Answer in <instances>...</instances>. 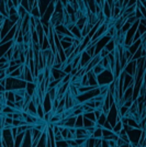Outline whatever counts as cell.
<instances>
[{"label":"cell","mask_w":146,"mask_h":147,"mask_svg":"<svg viewBox=\"0 0 146 147\" xmlns=\"http://www.w3.org/2000/svg\"><path fill=\"white\" fill-rule=\"evenodd\" d=\"M26 81L21 78H13L8 76L6 78V90L7 91H19L26 88Z\"/></svg>","instance_id":"obj_1"},{"label":"cell","mask_w":146,"mask_h":147,"mask_svg":"<svg viewBox=\"0 0 146 147\" xmlns=\"http://www.w3.org/2000/svg\"><path fill=\"white\" fill-rule=\"evenodd\" d=\"M97 79H98L99 87H102V86H109L110 84H112L116 78V76H114V73L110 68H107L101 74L98 75Z\"/></svg>","instance_id":"obj_2"},{"label":"cell","mask_w":146,"mask_h":147,"mask_svg":"<svg viewBox=\"0 0 146 147\" xmlns=\"http://www.w3.org/2000/svg\"><path fill=\"white\" fill-rule=\"evenodd\" d=\"M100 94H101V88L97 87V88L92 89L90 91H87L85 93H79L76 97V101H77V104H84L87 101H89L91 99H95L96 97L100 96Z\"/></svg>","instance_id":"obj_3"},{"label":"cell","mask_w":146,"mask_h":147,"mask_svg":"<svg viewBox=\"0 0 146 147\" xmlns=\"http://www.w3.org/2000/svg\"><path fill=\"white\" fill-rule=\"evenodd\" d=\"M113 37L110 36L109 34H105L103 36L101 37L100 40H98L97 42L95 43V46H96V51H95V56L99 55L100 53H101V51L102 49H105V46H107V44L109 43L110 41L112 40Z\"/></svg>","instance_id":"obj_4"},{"label":"cell","mask_w":146,"mask_h":147,"mask_svg":"<svg viewBox=\"0 0 146 147\" xmlns=\"http://www.w3.org/2000/svg\"><path fill=\"white\" fill-rule=\"evenodd\" d=\"M109 28H110V26L108 25V23H107V22H103L102 24L100 25V26H99V29L97 30V32L95 33V35L92 36L91 44H95L98 40H100V38L103 36V35H105V34H107V32H108V30H109Z\"/></svg>","instance_id":"obj_5"},{"label":"cell","mask_w":146,"mask_h":147,"mask_svg":"<svg viewBox=\"0 0 146 147\" xmlns=\"http://www.w3.org/2000/svg\"><path fill=\"white\" fill-rule=\"evenodd\" d=\"M17 23H14L13 21H11L9 18H7L2 23H1V40L6 36L7 34L9 33V31L12 29Z\"/></svg>","instance_id":"obj_6"},{"label":"cell","mask_w":146,"mask_h":147,"mask_svg":"<svg viewBox=\"0 0 146 147\" xmlns=\"http://www.w3.org/2000/svg\"><path fill=\"white\" fill-rule=\"evenodd\" d=\"M93 58L87 51H82L81 53H80V63H79V66L78 68L79 69H82V68H86L88 66V64L91 61V59Z\"/></svg>","instance_id":"obj_7"},{"label":"cell","mask_w":146,"mask_h":147,"mask_svg":"<svg viewBox=\"0 0 146 147\" xmlns=\"http://www.w3.org/2000/svg\"><path fill=\"white\" fill-rule=\"evenodd\" d=\"M42 105H43L44 111H45V113L52 112V110H53V100L49 97V92H46V93L44 94L43 100H42Z\"/></svg>","instance_id":"obj_8"},{"label":"cell","mask_w":146,"mask_h":147,"mask_svg":"<svg viewBox=\"0 0 146 147\" xmlns=\"http://www.w3.org/2000/svg\"><path fill=\"white\" fill-rule=\"evenodd\" d=\"M123 70L128 75L135 77V75L137 73V63H136V61H130Z\"/></svg>","instance_id":"obj_9"},{"label":"cell","mask_w":146,"mask_h":147,"mask_svg":"<svg viewBox=\"0 0 146 147\" xmlns=\"http://www.w3.org/2000/svg\"><path fill=\"white\" fill-rule=\"evenodd\" d=\"M67 28L72 32V34H73V36L75 37V38L80 40V41L84 38V36H82V31L80 30L79 28L75 24V23H69V24L67 25Z\"/></svg>","instance_id":"obj_10"},{"label":"cell","mask_w":146,"mask_h":147,"mask_svg":"<svg viewBox=\"0 0 146 147\" xmlns=\"http://www.w3.org/2000/svg\"><path fill=\"white\" fill-rule=\"evenodd\" d=\"M20 78L25 80L26 82H34L35 81V77H34V75L31 71V69L29 68L28 65H24V70H23V74Z\"/></svg>","instance_id":"obj_11"},{"label":"cell","mask_w":146,"mask_h":147,"mask_svg":"<svg viewBox=\"0 0 146 147\" xmlns=\"http://www.w3.org/2000/svg\"><path fill=\"white\" fill-rule=\"evenodd\" d=\"M55 32L58 34V35H63V36H73L72 32L69 31V29L67 28L65 24H59V25H56L54 28Z\"/></svg>","instance_id":"obj_12"},{"label":"cell","mask_w":146,"mask_h":147,"mask_svg":"<svg viewBox=\"0 0 146 147\" xmlns=\"http://www.w3.org/2000/svg\"><path fill=\"white\" fill-rule=\"evenodd\" d=\"M102 13H103L105 20H110L112 18V7L110 6L107 1L102 3Z\"/></svg>","instance_id":"obj_13"},{"label":"cell","mask_w":146,"mask_h":147,"mask_svg":"<svg viewBox=\"0 0 146 147\" xmlns=\"http://www.w3.org/2000/svg\"><path fill=\"white\" fill-rule=\"evenodd\" d=\"M36 89H37L36 82H28V84H26V88H25L26 94H29L32 98L36 94Z\"/></svg>","instance_id":"obj_14"},{"label":"cell","mask_w":146,"mask_h":147,"mask_svg":"<svg viewBox=\"0 0 146 147\" xmlns=\"http://www.w3.org/2000/svg\"><path fill=\"white\" fill-rule=\"evenodd\" d=\"M88 75V86H91V87H99V84H98V79H97V75L93 73L92 70L86 73Z\"/></svg>","instance_id":"obj_15"},{"label":"cell","mask_w":146,"mask_h":147,"mask_svg":"<svg viewBox=\"0 0 146 147\" xmlns=\"http://www.w3.org/2000/svg\"><path fill=\"white\" fill-rule=\"evenodd\" d=\"M142 45H143V41H142V38H140V40H137V41L133 42V43L128 46V52H130L132 55H134V54H135V52L140 49Z\"/></svg>","instance_id":"obj_16"},{"label":"cell","mask_w":146,"mask_h":147,"mask_svg":"<svg viewBox=\"0 0 146 147\" xmlns=\"http://www.w3.org/2000/svg\"><path fill=\"white\" fill-rule=\"evenodd\" d=\"M37 2H39V8H40V11L42 13V16L44 14V12L46 11V9L49 8V6L52 3V2H54L53 0H37Z\"/></svg>","instance_id":"obj_17"},{"label":"cell","mask_w":146,"mask_h":147,"mask_svg":"<svg viewBox=\"0 0 146 147\" xmlns=\"http://www.w3.org/2000/svg\"><path fill=\"white\" fill-rule=\"evenodd\" d=\"M16 45V41H9V42H6V43L1 44V51H2V55H5L7 52L10 49H12L13 46Z\"/></svg>","instance_id":"obj_18"},{"label":"cell","mask_w":146,"mask_h":147,"mask_svg":"<svg viewBox=\"0 0 146 147\" xmlns=\"http://www.w3.org/2000/svg\"><path fill=\"white\" fill-rule=\"evenodd\" d=\"M30 14L33 17V18H35V19H41V18H42V13H41V11H40L39 3H37V5H35L34 7H32Z\"/></svg>","instance_id":"obj_19"},{"label":"cell","mask_w":146,"mask_h":147,"mask_svg":"<svg viewBox=\"0 0 146 147\" xmlns=\"http://www.w3.org/2000/svg\"><path fill=\"white\" fill-rule=\"evenodd\" d=\"M116 46H118V43H116V38L113 37L111 41H110L109 43L107 44V46H105V49L110 52V53H112V52H116Z\"/></svg>","instance_id":"obj_20"},{"label":"cell","mask_w":146,"mask_h":147,"mask_svg":"<svg viewBox=\"0 0 146 147\" xmlns=\"http://www.w3.org/2000/svg\"><path fill=\"white\" fill-rule=\"evenodd\" d=\"M102 129L103 127H101V126H96V129L93 131V133L91 134L92 137H95V138H102Z\"/></svg>","instance_id":"obj_21"},{"label":"cell","mask_w":146,"mask_h":147,"mask_svg":"<svg viewBox=\"0 0 146 147\" xmlns=\"http://www.w3.org/2000/svg\"><path fill=\"white\" fill-rule=\"evenodd\" d=\"M95 126H97V122H93L91 120L84 117V127L85 129H90V127H95Z\"/></svg>","instance_id":"obj_22"},{"label":"cell","mask_w":146,"mask_h":147,"mask_svg":"<svg viewBox=\"0 0 146 147\" xmlns=\"http://www.w3.org/2000/svg\"><path fill=\"white\" fill-rule=\"evenodd\" d=\"M47 49H51V43H49L47 35H45V38H44L42 45H41V51H47Z\"/></svg>","instance_id":"obj_23"},{"label":"cell","mask_w":146,"mask_h":147,"mask_svg":"<svg viewBox=\"0 0 146 147\" xmlns=\"http://www.w3.org/2000/svg\"><path fill=\"white\" fill-rule=\"evenodd\" d=\"M84 145H85V147H95L96 146V138L92 137V136H89L86 140V143Z\"/></svg>","instance_id":"obj_24"},{"label":"cell","mask_w":146,"mask_h":147,"mask_svg":"<svg viewBox=\"0 0 146 147\" xmlns=\"http://www.w3.org/2000/svg\"><path fill=\"white\" fill-rule=\"evenodd\" d=\"M75 127H76V129L84 127V114L77 115V120H76V125H75Z\"/></svg>","instance_id":"obj_25"},{"label":"cell","mask_w":146,"mask_h":147,"mask_svg":"<svg viewBox=\"0 0 146 147\" xmlns=\"http://www.w3.org/2000/svg\"><path fill=\"white\" fill-rule=\"evenodd\" d=\"M105 122H107V114H105V113H102V114H101V117L97 120V125L98 126L103 127V125H104V123Z\"/></svg>","instance_id":"obj_26"},{"label":"cell","mask_w":146,"mask_h":147,"mask_svg":"<svg viewBox=\"0 0 146 147\" xmlns=\"http://www.w3.org/2000/svg\"><path fill=\"white\" fill-rule=\"evenodd\" d=\"M104 69H105V68L103 67V66H102V65H101V64H100V63H99V64H98V65H96V66H95V67L92 68V71H93V73L96 74V75H99V74H101L102 73V71H103Z\"/></svg>","instance_id":"obj_27"},{"label":"cell","mask_w":146,"mask_h":147,"mask_svg":"<svg viewBox=\"0 0 146 147\" xmlns=\"http://www.w3.org/2000/svg\"><path fill=\"white\" fill-rule=\"evenodd\" d=\"M123 125H124V124H123V122H122V121H118V123L116 124V126L113 127V132H114L116 134L119 135L120 131L123 129Z\"/></svg>","instance_id":"obj_28"},{"label":"cell","mask_w":146,"mask_h":147,"mask_svg":"<svg viewBox=\"0 0 146 147\" xmlns=\"http://www.w3.org/2000/svg\"><path fill=\"white\" fill-rule=\"evenodd\" d=\"M84 117H87V119H89V120H91L93 122H97V117L95 115V111H93V112H85V113H84Z\"/></svg>","instance_id":"obj_29"},{"label":"cell","mask_w":146,"mask_h":147,"mask_svg":"<svg viewBox=\"0 0 146 147\" xmlns=\"http://www.w3.org/2000/svg\"><path fill=\"white\" fill-rule=\"evenodd\" d=\"M97 88V87H96ZM92 89H95V87H91V86H80L78 88V92L79 93H85L87 91H90Z\"/></svg>","instance_id":"obj_30"},{"label":"cell","mask_w":146,"mask_h":147,"mask_svg":"<svg viewBox=\"0 0 146 147\" xmlns=\"http://www.w3.org/2000/svg\"><path fill=\"white\" fill-rule=\"evenodd\" d=\"M20 6H22L24 8L25 10L28 11V12H31V6H30V2H29V0H21V2H20Z\"/></svg>","instance_id":"obj_31"},{"label":"cell","mask_w":146,"mask_h":147,"mask_svg":"<svg viewBox=\"0 0 146 147\" xmlns=\"http://www.w3.org/2000/svg\"><path fill=\"white\" fill-rule=\"evenodd\" d=\"M18 13H19V16H20V18H21V20H22V19L24 18L25 16H26L29 12H28V11H26L22 6H19L18 7Z\"/></svg>","instance_id":"obj_32"},{"label":"cell","mask_w":146,"mask_h":147,"mask_svg":"<svg viewBox=\"0 0 146 147\" xmlns=\"http://www.w3.org/2000/svg\"><path fill=\"white\" fill-rule=\"evenodd\" d=\"M16 111H18L17 109H13L10 108L8 105H3V109H2V114H8V113H14Z\"/></svg>","instance_id":"obj_33"},{"label":"cell","mask_w":146,"mask_h":147,"mask_svg":"<svg viewBox=\"0 0 146 147\" xmlns=\"http://www.w3.org/2000/svg\"><path fill=\"white\" fill-rule=\"evenodd\" d=\"M100 64H101L105 69H107V68H110V61H109V58H108V56H107V57H103V58L101 59V61H100Z\"/></svg>","instance_id":"obj_34"},{"label":"cell","mask_w":146,"mask_h":147,"mask_svg":"<svg viewBox=\"0 0 146 147\" xmlns=\"http://www.w3.org/2000/svg\"><path fill=\"white\" fill-rule=\"evenodd\" d=\"M56 147H69L67 140H62V141L56 142Z\"/></svg>","instance_id":"obj_35"},{"label":"cell","mask_w":146,"mask_h":147,"mask_svg":"<svg viewBox=\"0 0 146 147\" xmlns=\"http://www.w3.org/2000/svg\"><path fill=\"white\" fill-rule=\"evenodd\" d=\"M73 69H74V67H73V65H72V64H65V67H64L63 70H64L66 74H72Z\"/></svg>","instance_id":"obj_36"},{"label":"cell","mask_w":146,"mask_h":147,"mask_svg":"<svg viewBox=\"0 0 146 147\" xmlns=\"http://www.w3.org/2000/svg\"><path fill=\"white\" fill-rule=\"evenodd\" d=\"M61 43H62V46H63V49H70L72 46H73V44L74 43H69V42H66V41H61Z\"/></svg>","instance_id":"obj_37"},{"label":"cell","mask_w":146,"mask_h":147,"mask_svg":"<svg viewBox=\"0 0 146 147\" xmlns=\"http://www.w3.org/2000/svg\"><path fill=\"white\" fill-rule=\"evenodd\" d=\"M136 7H137V6H136ZM134 16L136 17V19H137V20H141L142 18H144V17H143V14H142V12H141V10L139 9V8H136V10H135V12H134Z\"/></svg>","instance_id":"obj_38"},{"label":"cell","mask_w":146,"mask_h":147,"mask_svg":"<svg viewBox=\"0 0 146 147\" xmlns=\"http://www.w3.org/2000/svg\"><path fill=\"white\" fill-rule=\"evenodd\" d=\"M109 54H110V52H108L107 49H102V51H101V53H100L99 55L101 56V58H103V57H107V56L109 55Z\"/></svg>","instance_id":"obj_39"},{"label":"cell","mask_w":146,"mask_h":147,"mask_svg":"<svg viewBox=\"0 0 146 147\" xmlns=\"http://www.w3.org/2000/svg\"><path fill=\"white\" fill-rule=\"evenodd\" d=\"M9 59L7 58V57H5V56H1V59H0V65H3V64H8L9 63Z\"/></svg>","instance_id":"obj_40"},{"label":"cell","mask_w":146,"mask_h":147,"mask_svg":"<svg viewBox=\"0 0 146 147\" xmlns=\"http://www.w3.org/2000/svg\"><path fill=\"white\" fill-rule=\"evenodd\" d=\"M103 129H110V131H113V127H112V125L110 124L108 121L104 123V125H103Z\"/></svg>","instance_id":"obj_41"},{"label":"cell","mask_w":146,"mask_h":147,"mask_svg":"<svg viewBox=\"0 0 146 147\" xmlns=\"http://www.w3.org/2000/svg\"><path fill=\"white\" fill-rule=\"evenodd\" d=\"M101 147H110L109 141H107V140H103V138H102V143H101Z\"/></svg>","instance_id":"obj_42"},{"label":"cell","mask_w":146,"mask_h":147,"mask_svg":"<svg viewBox=\"0 0 146 147\" xmlns=\"http://www.w3.org/2000/svg\"><path fill=\"white\" fill-rule=\"evenodd\" d=\"M29 2H30L31 9H32V7H34L35 5H37V3H39V2H37V0H29Z\"/></svg>","instance_id":"obj_43"},{"label":"cell","mask_w":146,"mask_h":147,"mask_svg":"<svg viewBox=\"0 0 146 147\" xmlns=\"http://www.w3.org/2000/svg\"><path fill=\"white\" fill-rule=\"evenodd\" d=\"M61 1H62V3H63L65 7H66L67 5H69V0H61Z\"/></svg>","instance_id":"obj_44"},{"label":"cell","mask_w":146,"mask_h":147,"mask_svg":"<svg viewBox=\"0 0 146 147\" xmlns=\"http://www.w3.org/2000/svg\"><path fill=\"white\" fill-rule=\"evenodd\" d=\"M123 1H124V0H119V1H118V2H119V5L121 6V8H122V5H123Z\"/></svg>","instance_id":"obj_45"},{"label":"cell","mask_w":146,"mask_h":147,"mask_svg":"<svg viewBox=\"0 0 146 147\" xmlns=\"http://www.w3.org/2000/svg\"><path fill=\"white\" fill-rule=\"evenodd\" d=\"M145 49H146V45H145Z\"/></svg>","instance_id":"obj_46"}]
</instances>
